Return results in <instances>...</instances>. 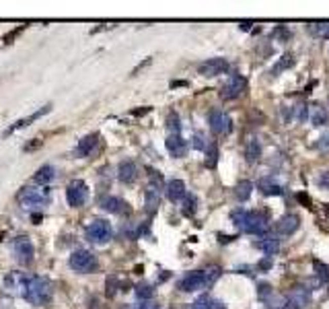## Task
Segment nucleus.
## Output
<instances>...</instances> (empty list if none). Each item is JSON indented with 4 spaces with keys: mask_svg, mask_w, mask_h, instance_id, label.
<instances>
[{
    "mask_svg": "<svg viewBox=\"0 0 329 309\" xmlns=\"http://www.w3.org/2000/svg\"><path fill=\"white\" fill-rule=\"evenodd\" d=\"M230 221L249 235H265L267 227H270V212L237 208L230 212Z\"/></svg>",
    "mask_w": 329,
    "mask_h": 309,
    "instance_id": "nucleus-1",
    "label": "nucleus"
},
{
    "mask_svg": "<svg viewBox=\"0 0 329 309\" xmlns=\"http://www.w3.org/2000/svg\"><path fill=\"white\" fill-rule=\"evenodd\" d=\"M21 295L31 303V305H43L50 297V283L41 276H27Z\"/></svg>",
    "mask_w": 329,
    "mask_h": 309,
    "instance_id": "nucleus-2",
    "label": "nucleus"
},
{
    "mask_svg": "<svg viewBox=\"0 0 329 309\" xmlns=\"http://www.w3.org/2000/svg\"><path fill=\"white\" fill-rule=\"evenodd\" d=\"M17 200L21 204V208L25 210H35L39 206H43L50 200V190L41 188V185H25V188L17 194Z\"/></svg>",
    "mask_w": 329,
    "mask_h": 309,
    "instance_id": "nucleus-3",
    "label": "nucleus"
},
{
    "mask_svg": "<svg viewBox=\"0 0 329 309\" xmlns=\"http://www.w3.org/2000/svg\"><path fill=\"white\" fill-rule=\"evenodd\" d=\"M84 235H86V239L91 241V243L103 245V243H107V241L111 239L113 229H111V223H109V221H105V219H95L91 225L86 227Z\"/></svg>",
    "mask_w": 329,
    "mask_h": 309,
    "instance_id": "nucleus-4",
    "label": "nucleus"
},
{
    "mask_svg": "<svg viewBox=\"0 0 329 309\" xmlns=\"http://www.w3.org/2000/svg\"><path fill=\"white\" fill-rule=\"evenodd\" d=\"M245 91H247V79L234 72V74L222 85L220 97H222L224 101H232V99H239V97H241Z\"/></svg>",
    "mask_w": 329,
    "mask_h": 309,
    "instance_id": "nucleus-5",
    "label": "nucleus"
},
{
    "mask_svg": "<svg viewBox=\"0 0 329 309\" xmlns=\"http://www.w3.org/2000/svg\"><path fill=\"white\" fill-rule=\"evenodd\" d=\"M208 124H210V130L214 136H224L232 130V120L222 109H212L208 113Z\"/></svg>",
    "mask_w": 329,
    "mask_h": 309,
    "instance_id": "nucleus-6",
    "label": "nucleus"
},
{
    "mask_svg": "<svg viewBox=\"0 0 329 309\" xmlns=\"http://www.w3.org/2000/svg\"><path fill=\"white\" fill-rule=\"evenodd\" d=\"M68 262H70V268H72V270L82 272V274L97 270V258H95L91 252H88V250H76V252L70 256Z\"/></svg>",
    "mask_w": 329,
    "mask_h": 309,
    "instance_id": "nucleus-7",
    "label": "nucleus"
},
{
    "mask_svg": "<svg viewBox=\"0 0 329 309\" xmlns=\"http://www.w3.org/2000/svg\"><path fill=\"white\" fill-rule=\"evenodd\" d=\"M177 289L183 291V293H194V291L206 289V274H204V270H192V272L183 274L181 278H179Z\"/></svg>",
    "mask_w": 329,
    "mask_h": 309,
    "instance_id": "nucleus-8",
    "label": "nucleus"
},
{
    "mask_svg": "<svg viewBox=\"0 0 329 309\" xmlns=\"http://www.w3.org/2000/svg\"><path fill=\"white\" fill-rule=\"evenodd\" d=\"M86 198H88V188H86V183L82 179H74L66 188V200H68L70 206L78 208V206H82L86 202Z\"/></svg>",
    "mask_w": 329,
    "mask_h": 309,
    "instance_id": "nucleus-9",
    "label": "nucleus"
},
{
    "mask_svg": "<svg viewBox=\"0 0 329 309\" xmlns=\"http://www.w3.org/2000/svg\"><path fill=\"white\" fill-rule=\"evenodd\" d=\"M13 252H15V258H17L21 264H29V262L33 260V256H35V250H33L31 239L25 237V235H21V237H17V239L13 241Z\"/></svg>",
    "mask_w": 329,
    "mask_h": 309,
    "instance_id": "nucleus-10",
    "label": "nucleus"
},
{
    "mask_svg": "<svg viewBox=\"0 0 329 309\" xmlns=\"http://www.w3.org/2000/svg\"><path fill=\"white\" fill-rule=\"evenodd\" d=\"M228 68L230 66H228V62L224 58H210V60L202 62V64L198 66L200 74H204V76H218V74H224Z\"/></svg>",
    "mask_w": 329,
    "mask_h": 309,
    "instance_id": "nucleus-11",
    "label": "nucleus"
},
{
    "mask_svg": "<svg viewBox=\"0 0 329 309\" xmlns=\"http://www.w3.org/2000/svg\"><path fill=\"white\" fill-rule=\"evenodd\" d=\"M286 299H288V305H290L292 309H305V307L311 305L313 295H311V289H307V287H294V289L288 293Z\"/></svg>",
    "mask_w": 329,
    "mask_h": 309,
    "instance_id": "nucleus-12",
    "label": "nucleus"
},
{
    "mask_svg": "<svg viewBox=\"0 0 329 309\" xmlns=\"http://www.w3.org/2000/svg\"><path fill=\"white\" fill-rule=\"evenodd\" d=\"M276 231L280 233V235H292V233H296V229L301 227V216L298 214H294V212H288V214H284V216H280V219L276 221Z\"/></svg>",
    "mask_w": 329,
    "mask_h": 309,
    "instance_id": "nucleus-13",
    "label": "nucleus"
},
{
    "mask_svg": "<svg viewBox=\"0 0 329 309\" xmlns=\"http://www.w3.org/2000/svg\"><path fill=\"white\" fill-rule=\"evenodd\" d=\"M165 194L171 202H181L187 196V188L183 179H169L165 183Z\"/></svg>",
    "mask_w": 329,
    "mask_h": 309,
    "instance_id": "nucleus-14",
    "label": "nucleus"
},
{
    "mask_svg": "<svg viewBox=\"0 0 329 309\" xmlns=\"http://www.w3.org/2000/svg\"><path fill=\"white\" fill-rule=\"evenodd\" d=\"M165 146H167L169 154L175 159H181L187 150V142H185V138H181V134H169L165 140Z\"/></svg>",
    "mask_w": 329,
    "mask_h": 309,
    "instance_id": "nucleus-15",
    "label": "nucleus"
},
{
    "mask_svg": "<svg viewBox=\"0 0 329 309\" xmlns=\"http://www.w3.org/2000/svg\"><path fill=\"white\" fill-rule=\"evenodd\" d=\"M161 204V192H159V185H148L146 192H144V208L148 214H155L157 208Z\"/></svg>",
    "mask_w": 329,
    "mask_h": 309,
    "instance_id": "nucleus-16",
    "label": "nucleus"
},
{
    "mask_svg": "<svg viewBox=\"0 0 329 309\" xmlns=\"http://www.w3.org/2000/svg\"><path fill=\"white\" fill-rule=\"evenodd\" d=\"M138 177V167L134 161H122L117 165V179L122 183H132Z\"/></svg>",
    "mask_w": 329,
    "mask_h": 309,
    "instance_id": "nucleus-17",
    "label": "nucleus"
},
{
    "mask_svg": "<svg viewBox=\"0 0 329 309\" xmlns=\"http://www.w3.org/2000/svg\"><path fill=\"white\" fill-rule=\"evenodd\" d=\"M259 190H261V194H265V196H282V194L286 192L284 185L278 183L274 177H261V179H259Z\"/></svg>",
    "mask_w": 329,
    "mask_h": 309,
    "instance_id": "nucleus-18",
    "label": "nucleus"
},
{
    "mask_svg": "<svg viewBox=\"0 0 329 309\" xmlns=\"http://www.w3.org/2000/svg\"><path fill=\"white\" fill-rule=\"evenodd\" d=\"M309 120H311V124H313L315 128H321V126H327V124H329V113H327V109L321 103H315L311 107Z\"/></svg>",
    "mask_w": 329,
    "mask_h": 309,
    "instance_id": "nucleus-19",
    "label": "nucleus"
},
{
    "mask_svg": "<svg viewBox=\"0 0 329 309\" xmlns=\"http://www.w3.org/2000/svg\"><path fill=\"white\" fill-rule=\"evenodd\" d=\"M101 208H105L107 212H113V214H122V212H128V204L117 198V196H107L101 200Z\"/></svg>",
    "mask_w": 329,
    "mask_h": 309,
    "instance_id": "nucleus-20",
    "label": "nucleus"
},
{
    "mask_svg": "<svg viewBox=\"0 0 329 309\" xmlns=\"http://www.w3.org/2000/svg\"><path fill=\"white\" fill-rule=\"evenodd\" d=\"M99 144V134L95 132V134H88V136H84V138H80V142H78V146H76V152L80 154V157H88V154L93 152V148Z\"/></svg>",
    "mask_w": 329,
    "mask_h": 309,
    "instance_id": "nucleus-21",
    "label": "nucleus"
},
{
    "mask_svg": "<svg viewBox=\"0 0 329 309\" xmlns=\"http://www.w3.org/2000/svg\"><path fill=\"white\" fill-rule=\"evenodd\" d=\"M257 247L265 254V256H276L280 252V239L272 237V235H265L263 239L257 241Z\"/></svg>",
    "mask_w": 329,
    "mask_h": 309,
    "instance_id": "nucleus-22",
    "label": "nucleus"
},
{
    "mask_svg": "<svg viewBox=\"0 0 329 309\" xmlns=\"http://www.w3.org/2000/svg\"><path fill=\"white\" fill-rule=\"evenodd\" d=\"M251 192H253V183L249 179H241L234 185V198L239 202H247L251 198Z\"/></svg>",
    "mask_w": 329,
    "mask_h": 309,
    "instance_id": "nucleus-23",
    "label": "nucleus"
},
{
    "mask_svg": "<svg viewBox=\"0 0 329 309\" xmlns=\"http://www.w3.org/2000/svg\"><path fill=\"white\" fill-rule=\"evenodd\" d=\"M261 152H263L261 142H259L257 138H249V142H247V146H245V157H247V161H249V163L259 161V159H261Z\"/></svg>",
    "mask_w": 329,
    "mask_h": 309,
    "instance_id": "nucleus-24",
    "label": "nucleus"
},
{
    "mask_svg": "<svg viewBox=\"0 0 329 309\" xmlns=\"http://www.w3.org/2000/svg\"><path fill=\"white\" fill-rule=\"evenodd\" d=\"M54 177H56V169H54L52 165H43V167L33 175V183H35V185H48Z\"/></svg>",
    "mask_w": 329,
    "mask_h": 309,
    "instance_id": "nucleus-25",
    "label": "nucleus"
},
{
    "mask_svg": "<svg viewBox=\"0 0 329 309\" xmlns=\"http://www.w3.org/2000/svg\"><path fill=\"white\" fill-rule=\"evenodd\" d=\"M309 31L315 37H323L329 40V21H317V23H309Z\"/></svg>",
    "mask_w": 329,
    "mask_h": 309,
    "instance_id": "nucleus-26",
    "label": "nucleus"
},
{
    "mask_svg": "<svg viewBox=\"0 0 329 309\" xmlns=\"http://www.w3.org/2000/svg\"><path fill=\"white\" fill-rule=\"evenodd\" d=\"M196 212H198V198L194 194H187L181 200V214L183 216H194Z\"/></svg>",
    "mask_w": 329,
    "mask_h": 309,
    "instance_id": "nucleus-27",
    "label": "nucleus"
},
{
    "mask_svg": "<svg viewBox=\"0 0 329 309\" xmlns=\"http://www.w3.org/2000/svg\"><path fill=\"white\" fill-rule=\"evenodd\" d=\"M313 268H315V276H317V281L327 285L329 283V266H325L323 262H313Z\"/></svg>",
    "mask_w": 329,
    "mask_h": 309,
    "instance_id": "nucleus-28",
    "label": "nucleus"
},
{
    "mask_svg": "<svg viewBox=\"0 0 329 309\" xmlns=\"http://www.w3.org/2000/svg\"><path fill=\"white\" fill-rule=\"evenodd\" d=\"M204 274H206V289H210V287L218 281V276L222 274V270H220L218 266H208V268L204 270Z\"/></svg>",
    "mask_w": 329,
    "mask_h": 309,
    "instance_id": "nucleus-29",
    "label": "nucleus"
},
{
    "mask_svg": "<svg viewBox=\"0 0 329 309\" xmlns=\"http://www.w3.org/2000/svg\"><path fill=\"white\" fill-rule=\"evenodd\" d=\"M167 130H169V134H179V132H181V120H179V115L175 111H171L167 115Z\"/></svg>",
    "mask_w": 329,
    "mask_h": 309,
    "instance_id": "nucleus-30",
    "label": "nucleus"
},
{
    "mask_svg": "<svg viewBox=\"0 0 329 309\" xmlns=\"http://www.w3.org/2000/svg\"><path fill=\"white\" fill-rule=\"evenodd\" d=\"M292 66H294V56L286 54V56H282V58L278 60V64L272 68V72H274V74H280L282 70H288V68H292Z\"/></svg>",
    "mask_w": 329,
    "mask_h": 309,
    "instance_id": "nucleus-31",
    "label": "nucleus"
},
{
    "mask_svg": "<svg viewBox=\"0 0 329 309\" xmlns=\"http://www.w3.org/2000/svg\"><path fill=\"white\" fill-rule=\"evenodd\" d=\"M216 303L210 295H202L200 299H196V303L192 305V309H216Z\"/></svg>",
    "mask_w": 329,
    "mask_h": 309,
    "instance_id": "nucleus-32",
    "label": "nucleus"
},
{
    "mask_svg": "<svg viewBox=\"0 0 329 309\" xmlns=\"http://www.w3.org/2000/svg\"><path fill=\"white\" fill-rule=\"evenodd\" d=\"M153 295H155V287H153V285L142 283V285H138V287H136V297H138V299H142V301L151 299Z\"/></svg>",
    "mask_w": 329,
    "mask_h": 309,
    "instance_id": "nucleus-33",
    "label": "nucleus"
},
{
    "mask_svg": "<svg viewBox=\"0 0 329 309\" xmlns=\"http://www.w3.org/2000/svg\"><path fill=\"white\" fill-rule=\"evenodd\" d=\"M292 113H294V120H296V122H301V124H303V122L309 118V113H311V111L307 109V105H305V103H296V105L292 107Z\"/></svg>",
    "mask_w": 329,
    "mask_h": 309,
    "instance_id": "nucleus-34",
    "label": "nucleus"
},
{
    "mask_svg": "<svg viewBox=\"0 0 329 309\" xmlns=\"http://www.w3.org/2000/svg\"><path fill=\"white\" fill-rule=\"evenodd\" d=\"M218 161V148L216 146H210L208 148V159H206V167H214Z\"/></svg>",
    "mask_w": 329,
    "mask_h": 309,
    "instance_id": "nucleus-35",
    "label": "nucleus"
},
{
    "mask_svg": "<svg viewBox=\"0 0 329 309\" xmlns=\"http://www.w3.org/2000/svg\"><path fill=\"white\" fill-rule=\"evenodd\" d=\"M272 35H274L276 40H280V42H286V40L290 37V31H288V27H276Z\"/></svg>",
    "mask_w": 329,
    "mask_h": 309,
    "instance_id": "nucleus-36",
    "label": "nucleus"
},
{
    "mask_svg": "<svg viewBox=\"0 0 329 309\" xmlns=\"http://www.w3.org/2000/svg\"><path fill=\"white\" fill-rule=\"evenodd\" d=\"M274 266V260H272V256H263L259 262H257V268L261 270V272H267V270H270Z\"/></svg>",
    "mask_w": 329,
    "mask_h": 309,
    "instance_id": "nucleus-37",
    "label": "nucleus"
},
{
    "mask_svg": "<svg viewBox=\"0 0 329 309\" xmlns=\"http://www.w3.org/2000/svg\"><path fill=\"white\" fill-rule=\"evenodd\" d=\"M194 148H198V150H206L208 148V142H206L204 134H194Z\"/></svg>",
    "mask_w": 329,
    "mask_h": 309,
    "instance_id": "nucleus-38",
    "label": "nucleus"
},
{
    "mask_svg": "<svg viewBox=\"0 0 329 309\" xmlns=\"http://www.w3.org/2000/svg\"><path fill=\"white\" fill-rule=\"evenodd\" d=\"M315 146H317V150H329V130L319 136V140H317Z\"/></svg>",
    "mask_w": 329,
    "mask_h": 309,
    "instance_id": "nucleus-39",
    "label": "nucleus"
},
{
    "mask_svg": "<svg viewBox=\"0 0 329 309\" xmlns=\"http://www.w3.org/2000/svg\"><path fill=\"white\" fill-rule=\"evenodd\" d=\"M317 185H321V188H329V169L323 171V173L317 177Z\"/></svg>",
    "mask_w": 329,
    "mask_h": 309,
    "instance_id": "nucleus-40",
    "label": "nucleus"
}]
</instances>
